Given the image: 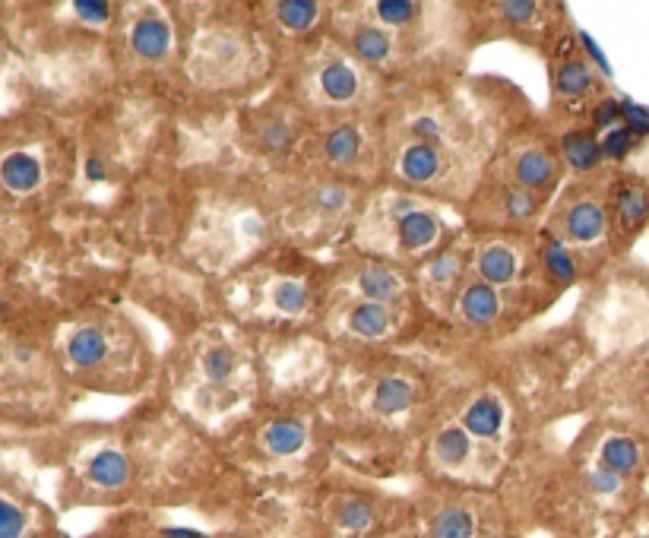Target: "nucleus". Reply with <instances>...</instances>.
<instances>
[{
	"instance_id": "obj_39",
	"label": "nucleus",
	"mask_w": 649,
	"mask_h": 538,
	"mask_svg": "<svg viewBox=\"0 0 649 538\" xmlns=\"http://www.w3.org/2000/svg\"><path fill=\"white\" fill-rule=\"evenodd\" d=\"M456 266H460V260H456L453 254H441L431 266H428V276L437 282V285H450L456 279Z\"/></svg>"
},
{
	"instance_id": "obj_40",
	"label": "nucleus",
	"mask_w": 649,
	"mask_h": 538,
	"mask_svg": "<svg viewBox=\"0 0 649 538\" xmlns=\"http://www.w3.org/2000/svg\"><path fill=\"white\" fill-rule=\"evenodd\" d=\"M73 13L80 19H86V23H105V19L111 16V7L108 4H95V0H76Z\"/></svg>"
},
{
	"instance_id": "obj_45",
	"label": "nucleus",
	"mask_w": 649,
	"mask_h": 538,
	"mask_svg": "<svg viewBox=\"0 0 649 538\" xmlns=\"http://www.w3.org/2000/svg\"><path fill=\"white\" fill-rule=\"evenodd\" d=\"M89 178H92V181H102V178H105V171H102V162H95V159L89 162Z\"/></svg>"
},
{
	"instance_id": "obj_33",
	"label": "nucleus",
	"mask_w": 649,
	"mask_h": 538,
	"mask_svg": "<svg viewBox=\"0 0 649 538\" xmlns=\"http://www.w3.org/2000/svg\"><path fill=\"white\" fill-rule=\"evenodd\" d=\"M586 485H589V491H593L596 497H615V494L624 491V478L615 475L612 469L596 466L593 472L586 475Z\"/></svg>"
},
{
	"instance_id": "obj_5",
	"label": "nucleus",
	"mask_w": 649,
	"mask_h": 538,
	"mask_svg": "<svg viewBox=\"0 0 649 538\" xmlns=\"http://www.w3.org/2000/svg\"><path fill=\"white\" fill-rule=\"evenodd\" d=\"M130 42H133V51L146 57V61H159V57H165L171 48V29L159 16H143L140 23L133 26Z\"/></svg>"
},
{
	"instance_id": "obj_46",
	"label": "nucleus",
	"mask_w": 649,
	"mask_h": 538,
	"mask_svg": "<svg viewBox=\"0 0 649 538\" xmlns=\"http://www.w3.org/2000/svg\"><path fill=\"white\" fill-rule=\"evenodd\" d=\"M16 358H19V361H29V358H32V349H29V345H16Z\"/></svg>"
},
{
	"instance_id": "obj_26",
	"label": "nucleus",
	"mask_w": 649,
	"mask_h": 538,
	"mask_svg": "<svg viewBox=\"0 0 649 538\" xmlns=\"http://www.w3.org/2000/svg\"><path fill=\"white\" fill-rule=\"evenodd\" d=\"M317 13L320 7L311 4V0H289V4H279L276 7V19L292 32H304L317 23Z\"/></svg>"
},
{
	"instance_id": "obj_37",
	"label": "nucleus",
	"mask_w": 649,
	"mask_h": 538,
	"mask_svg": "<svg viewBox=\"0 0 649 538\" xmlns=\"http://www.w3.org/2000/svg\"><path fill=\"white\" fill-rule=\"evenodd\" d=\"M260 143L266 149H273V152H285L292 146V130L289 124H282V121H273V124H266L263 133H260Z\"/></svg>"
},
{
	"instance_id": "obj_22",
	"label": "nucleus",
	"mask_w": 649,
	"mask_h": 538,
	"mask_svg": "<svg viewBox=\"0 0 649 538\" xmlns=\"http://www.w3.org/2000/svg\"><path fill=\"white\" fill-rule=\"evenodd\" d=\"M358 288H361V295H365V301L387 304L399 295V279L384 266H368V269H361Z\"/></svg>"
},
{
	"instance_id": "obj_17",
	"label": "nucleus",
	"mask_w": 649,
	"mask_h": 538,
	"mask_svg": "<svg viewBox=\"0 0 649 538\" xmlns=\"http://www.w3.org/2000/svg\"><path fill=\"white\" fill-rule=\"evenodd\" d=\"M412 399H415V390H412L409 380L387 377V380H380L377 390H374V409L380 415H399L412 406Z\"/></svg>"
},
{
	"instance_id": "obj_25",
	"label": "nucleus",
	"mask_w": 649,
	"mask_h": 538,
	"mask_svg": "<svg viewBox=\"0 0 649 538\" xmlns=\"http://www.w3.org/2000/svg\"><path fill=\"white\" fill-rule=\"evenodd\" d=\"M475 532V516L466 507H450L444 513H437V520L431 526V538H472Z\"/></svg>"
},
{
	"instance_id": "obj_42",
	"label": "nucleus",
	"mask_w": 649,
	"mask_h": 538,
	"mask_svg": "<svg viewBox=\"0 0 649 538\" xmlns=\"http://www.w3.org/2000/svg\"><path fill=\"white\" fill-rule=\"evenodd\" d=\"M532 13H536V4H526V0H520V4H501V16L507 23H529Z\"/></svg>"
},
{
	"instance_id": "obj_31",
	"label": "nucleus",
	"mask_w": 649,
	"mask_h": 538,
	"mask_svg": "<svg viewBox=\"0 0 649 538\" xmlns=\"http://www.w3.org/2000/svg\"><path fill=\"white\" fill-rule=\"evenodd\" d=\"M634 149H637V137L624 124L615 127V130H608L602 137V156L612 159V162H624Z\"/></svg>"
},
{
	"instance_id": "obj_48",
	"label": "nucleus",
	"mask_w": 649,
	"mask_h": 538,
	"mask_svg": "<svg viewBox=\"0 0 649 538\" xmlns=\"http://www.w3.org/2000/svg\"><path fill=\"white\" fill-rule=\"evenodd\" d=\"M0 311H7V301L4 298H0Z\"/></svg>"
},
{
	"instance_id": "obj_38",
	"label": "nucleus",
	"mask_w": 649,
	"mask_h": 538,
	"mask_svg": "<svg viewBox=\"0 0 649 538\" xmlns=\"http://www.w3.org/2000/svg\"><path fill=\"white\" fill-rule=\"evenodd\" d=\"M412 137L418 143H428V146H437L444 140V127L437 118H431V114H425V118H415L412 121Z\"/></svg>"
},
{
	"instance_id": "obj_35",
	"label": "nucleus",
	"mask_w": 649,
	"mask_h": 538,
	"mask_svg": "<svg viewBox=\"0 0 649 538\" xmlns=\"http://www.w3.org/2000/svg\"><path fill=\"white\" fill-rule=\"evenodd\" d=\"M23 532H26V513L0 497V538H23Z\"/></svg>"
},
{
	"instance_id": "obj_6",
	"label": "nucleus",
	"mask_w": 649,
	"mask_h": 538,
	"mask_svg": "<svg viewBox=\"0 0 649 538\" xmlns=\"http://www.w3.org/2000/svg\"><path fill=\"white\" fill-rule=\"evenodd\" d=\"M399 171H403V178H409L415 184H425V181H434L444 171V156L437 146L412 143L403 152V159H399Z\"/></svg>"
},
{
	"instance_id": "obj_21",
	"label": "nucleus",
	"mask_w": 649,
	"mask_h": 538,
	"mask_svg": "<svg viewBox=\"0 0 649 538\" xmlns=\"http://www.w3.org/2000/svg\"><path fill=\"white\" fill-rule=\"evenodd\" d=\"M323 149H327V159L333 165H352L358 159V152H361V133L358 127L352 124H339L327 133V143H323Z\"/></svg>"
},
{
	"instance_id": "obj_8",
	"label": "nucleus",
	"mask_w": 649,
	"mask_h": 538,
	"mask_svg": "<svg viewBox=\"0 0 649 538\" xmlns=\"http://www.w3.org/2000/svg\"><path fill=\"white\" fill-rule=\"evenodd\" d=\"M0 181H4L13 194H29L42 181V162L29 152H13L0 162Z\"/></svg>"
},
{
	"instance_id": "obj_44",
	"label": "nucleus",
	"mask_w": 649,
	"mask_h": 538,
	"mask_svg": "<svg viewBox=\"0 0 649 538\" xmlns=\"http://www.w3.org/2000/svg\"><path fill=\"white\" fill-rule=\"evenodd\" d=\"M162 535H165V538H206L203 532H197V529H184V526H175V529H165Z\"/></svg>"
},
{
	"instance_id": "obj_34",
	"label": "nucleus",
	"mask_w": 649,
	"mask_h": 538,
	"mask_svg": "<svg viewBox=\"0 0 649 538\" xmlns=\"http://www.w3.org/2000/svg\"><path fill=\"white\" fill-rule=\"evenodd\" d=\"M621 124L631 130L637 140H646L649 137V108L631 99H621Z\"/></svg>"
},
{
	"instance_id": "obj_12",
	"label": "nucleus",
	"mask_w": 649,
	"mask_h": 538,
	"mask_svg": "<svg viewBox=\"0 0 649 538\" xmlns=\"http://www.w3.org/2000/svg\"><path fill=\"white\" fill-rule=\"evenodd\" d=\"M504 425V409L494 396H479L463 415V428L475 437H494Z\"/></svg>"
},
{
	"instance_id": "obj_20",
	"label": "nucleus",
	"mask_w": 649,
	"mask_h": 538,
	"mask_svg": "<svg viewBox=\"0 0 649 538\" xmlns=\"http://www.w3.org/2000/svg\"><path fill=\"white\" fill-rule=\"evenodd\" d=\"M469 453H472V440H469L466 428H444L441 434H437V440H434L437 463L447 466V469L463 466L466 459H469Z\"/></svg>"
},
{
	"instance_id": "obj_32",
	"label": "nucleus",
	"mask_w": 649,
	"mask_h": 538,
	"mask_svg": "<svg viewBox=\"0 0 649 538\" xmlns=\"http://www.w3.org/2000/svg\"><path fill=\"white\" fill-rule=\"evenodd\" d=\"M374 16L380 23L406 26L418 16V4H409V0H380V4H374Z\"/></svg>"
},
{
	"instance_id": "obj_4",
	"label": "nucleus",
	"mask_w": 649,
	"mask_h": 538,
	"mask_svg": "<svg viewBox=\"0 0 649 538\" xmlns=\"http://www.w3.org/2000/svg\"><path fill=\"white\" fill-rule=\"evenodd\" d=\"M599 466L612 469L615 475L627 478V475H637L643 466V447L637 444L634 437H608L602 450H599Z\"/></svg>"
},
{
	"instance_id": "obj_1",
	"label": "nucleus",
	"mask_w": 649,
	"mask_h": 538,
	"mask_svg": "<svg viewBox=\"0 0 649 538\" xmlns=\"http://www.w3.org/2000/svg\"><path fill=\"white\" fill-rule=\"evenodd\" d=\"M615 222L627 238L640 232L649 222V187L640 181H624L615 187Z\"/></svg>"
},
{
	"instance_id": "obj_7",
	"label": "nucleus",
	"mask_w": 649,
	"mask_h": 538,
	"mask_svg": "<svg viewBox=\"0 0 649 538\" xmlns=\"http://www.w3.org/2000/svg\"><path fill=\"white\" fill-rule=\"evenodd\" d=\"M564 159L574 171H596L602 165V140H596L589 130H570L561 137Z\"/></svg>"
},
{
	"instance_id": "obj_29",
	"label": "nucleus",
	"mask_w": 649,
	"mask_h": 538,
	"mask_svg": "<svg viewBox=\"0 0 649 538\" xmlns=\"http://www.w3.org/2000/svg\"><path fill=\"white\" fill-rule=\"evenodd\" d=\"M336 520H339L342 529L358 532V529L371 526V520H374V507H371V501H365V497H349V501H342V504H339Z\"/></svg>"
},
{
	"instance_id": "obj_13",
	"label": "nucleus",
	"mask_w": 649,
	"mask_h": 538,
	"mask_svg": "<svg viewBox=\"0 0 649 538\" xmlns=\"http://www.w3.org/2000/svg\"><path fill=\"white\" fill-rule=\"evenodd\" d=\"M130 478V463L127 456L118 450H102L99 456H92L89 463V482L99 488H124Z\"/></svg>"
},
{
	"instance_id": "obj_27",
	"label": "nucleus",
	"mask_w": 649,
	"mask_h": 538,
	"mask_svg": "<svg viewBox=\"0 0 649 538\" xmlns=\"http://www.w3.org/2000/svg\"><path fill=\"white\" fill-rule=\"evenodd\" d=\"M542 263H545V269H548V273L555 276L558 282H570V279L577 276V260H574V254H570L561 241H548V244H545Z\"/></svg>"
},
{
	"instance_id": "obj_10",
	"label": "nucleus",
	"mask_w": 649,
	"mask_h": 538,
	"mask_svg": "<svg viewBox=\"0 0 649 538\" xmlns=\"http://www.w3.org/2000/svg\"><path fill=\"white\" fill-rule=\"evenodd\" d=\"M67 355L76 368H95V364H102L108 355V339L102 330H95V326H83V330H76L70 336Z\"/></svg>"
},
{
	"instance_id": "obj_19",
	"label": "nucleus",
	"mask_w": 649,
	"mask_h": 538,
	"mask_svg": "<svg viewBox=\"0 0 649 538\" xmlns=\"http://www.w3.org/2000/svg\"><path fill=\"white\" fill-rule=\"evenodd\" d=\"M352 51L368 64H384L393 51V38L377 26H358L352 32Z\"/></svg>"
},
{
	"instance_id": "obj_43",
	"label": "nucleus",
	"mask_w": 649,
	"mask_h": 538,
	"mask_svg": "<svg viewBox=\"0 0 649 538\" xmlns=\"http://www.w3.org/2000/svg\"><path fill=\"white\" fill-rule=\"evenodd\" d=\"M580 45H583V51H586L589 57H593V61H596V67H599V70H602L605 76H612V67H608V61H605V54L599 51V45H596V42H593V38H589L586 32H580Z\"/></svg>"
},
{
	"instance_id": "obj_9",
	"label": "nucleus",
	"mask_w": 649,
	"mask_h": 538,
	"mask_svg": "<svg viewBox=\"0 0 649 538\" xmlns=\"http://www.w3.org/2000/svg\"><path fill=\"white\" fill-rule=\"evenodd\" d=\"M460 311L469 323H491L501 311V301H498V292H494V285L488 282H472L463 288V298H460Z\"/></svg>"
},
{
	"instance_id": "obj_36",
	"label": "nucleus",
	"mask_w": 649,
	"mask_h": 538,
	"mask_svg": "<svg viewBox=\"0 0 649 538\" xmlns=\"http://www.w3.org/2000/svg\"><path fill=\"white\" fill-rule=\"evenodd\" d=\"M593 124H596V130H605V133L621 127V99H602L593 108Z\"/></svg>"
},
{
	"instance_id": "obj_16",
	"label": "nucleus",
	"mask_w": 649,
	"mask_h": 538,
	"mask_svg": "<svg viewBox=\"0 0 649 538\" xmlns=\"http://www.w3.org/2000/svg\"><path fill=\"white\" fill-rule=\"evenodd\" d=\"M349 326L352 333L365 336V339H377L390 330V311L387 304H377V301H358L352 311H349Z\"/></svg>"
},
{
	"instance_id": "obj_11",
	"label": "nucleus",
	"mask_w": 649,
	"mask_h": 538,
	"mask_svg": "<svg viewBox=\"0 0 649 538\" xmlns=\"http://www.w3.org/2000/svg\"><path fill=\"white\" fill-rule=\"evenodd\" d=\"M517 269H520L517 254H513L510 247H504V244L485 247L482 257H479V276L488 285H507V282H513V279H517Z\"/></svg>"
},
{
	"instance_id": "obj_15",
	"label": "nucleus",
	"mask_w": 649,
	"mask_h": 538,
	"mask_svg": "<svg viewBox=\"0 0 649 538\" xmlns=\"http://www.w3.org/2000/svg\"><path fill=\"white\" fill-rule=\"evenodd\" d=\"M320 92L327 95L330 102H349L358 95V73L349 64L333 61L320 70Z\"/></svg>"
},
{
	"instance_id": "obj_3",
	"label": "nucleus",
	"mask_w": 649,
	"mask_h": 538,
	"mask_svg": "<svg viewBox=\"0 0 649 538\" xmlns=\"http://www.w3.org/2000/svg\"><path fill=\"white\" fill-rule=\"evenodd\" d=\"M441 235V219L428 209H412L396 222V241L403 251H425Z\"/></svg>"
},
{
	"instance_id": "obj_23",
	"label": "nucleus",
	"mask_w": 649,
	"mask_h": 538,
	"mask_svg": "<svg viewBox=\"0 0 649 538\" xmlns=\"http://www.w3.org/2000/svg\"><path fill=\"white\" fill-rule=\"evenodd\" d=\"M596 86L593 80V70H589L586 61H564L558 67V92L567 95V99H583V95H589Z\"/></svg>"
},
{
	"instance_id": "obj_18",
	"label": "nucleus",
	"mask_w": 649,
	"mask_h": 538,
	"mask_svg": "<svg viewBox=\"0 0 649 538\" xmlns=\"http://www.w3.org/2000/svg\"><path fill=\"white\" fill-rule=\"evenodd\" d=\"M263 444L276 456H295L304 447V425L295 418L273 421V425L266 428V434H263Z\"/></svg>"
},
{
	"instance_id": "obj_41",
	"label": "nucleus",
	"mask_w": 649,
	"mask_h": 538,
	"mask_svg": "<svg viewBox=\"0 0 649 538\" xmlns=\"http://www.w3.org/2000/svg\"><path fill=\"white\" fill-rule=\"evenodd\" d=\"M342 203H346V190L336 187V184L323 187L320 194H317V206L327 209V213H333V209H342Z\"/></svg>"
},
{
	"instance_id": "obj_24",
	"label": "nucleus",
	"mask_w": 649,
	"mask_h": 538,
	"mask_svg": "<svg viewBox=\"0 0 649 538\" xmlns=\"http://www.w3.org/2000/svg\"><path fill=\"white\" fill-rule=\"evenodd\" d=\"M238 371V352L232 349V345H213L206 355H203V374L209 383H228L235 377Z\"/></svg>"
},
{
	"instance_id": "obj_28",
	"label": "nucleus",
	"mask_w": 649,
	"mask_h": 538,
	"mask_svg": "<svg viewBox=\"0 0 649 538\" xmlns=\"http://www.w3.org/2000/svg\"><path fill=\"white\" fill-rule=\"evenodd\" d=\"M273 304L282 314H301L304 307H308V288H304L301 282L282 279L273 285Z\"/></svg>"
},
{
	"instance_id": "obj_14",
	"label": "nucleus",
	"mask_w": 649,
	"mask_h": 538,
	"mask_svg": "<svg viewBox=\"0 0 649 538\" xmlns=\"http://www.w3.org/2000/svg\"><path fill=\"white\" fill-rule=\"evenodd\" d=\"M555 171H558V165H555V159H551L545 149H529V152H523V156L517 159V181L526 190L548 187L551 178H555Z\"/></svg>"
},
{
	"instance_id": "obj_2",
	"label": "nucleus",
	"mask_w": 649,
	"mask_h": 538,
	"mask_svg": "<svg viewBox=\"0 0 649 538\" xmlns=\"http://www.w3.org/2000/svg\"><path fill=\"white\" fill-rule=\"evenodd\" d=\"M564 228H567V238L577 241V244H599L608 232V216L602 203L596 200H580L567 209L564 216Z\"/></svg>"
},
{
	"instance_id": "obj_47",
	"label": "nucleus",
	"mask_w": 649,
	"mask_h": 538,
	"mask_svg": "<svg viewBox=\"0 0 649 538\" xmlns=\"http://www.w3.org/2000/svg\"><path fill=\"white\" fill-rule=\"evenodd\" d=\"M627 538H649V529H637V532H631Z\"/></svg>"
},
{
	"instance_id": "obj_30",
	"label": "nucleus",
	"mask_w": 649,
	"mask_h": 538,
	"mask_svg": "<svg viewBox=\"0 0 649 538\" xmlns=\"http://www.w3.org/2000/svg\"><path fill=\"white\" fill-rule=\"evenodd\" d=\"M504 206H507V216L510 219L529 222L532 216L539 213V194H536V190H526V187H510Z\"/></svg>"
}]
</instances>
